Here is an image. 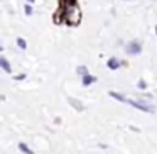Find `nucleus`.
Returning a JSON list of instances; mask_svg holds the SVG:
<instances>
[{"label": "nucleus", "instance_id": "1", "mask_svg": "<svg viewBox=\"0 0 157 154\" xmlns=\"http://www.w3.org/2000/svg\"><path fill=\"white\" fill-rule=\"evenodd\" d=\"M64 10H66L64 21L68 22L69 26H78L79 22H81V10L78 9V4L69 5V7H64Z\"/></svg>", "mask_w": 157, "mask_h": 154}, {"label": "nucleus", "instance_id": "2", "mask_svg": "<svg viewBox=\"0 0 157 154\" xmlns=\"http://www.w3.org/2000/svg\"><path fill=\"white\" fill-rule=\"evenodd\" d=\"M127 103H130L132 107H135V109L142 110V112H150V113L154 112V107H152V105H147V103H144V102H135V100H127Z\"/></svg>", "mask_w": 157, "mask_h": 154}, {"label": "nucleus", "instance_id": "3", "mask_svg": "<svg viewBox=\"0 0 157 154\" xmlns=\"http://www.w3.org/2000/svg\"><path fill=\"white\" fill-rule=\"evenodd\" d=\"M140 51H142V46H140L139 41H132L127 46V53L128 54H140Z\"/></svg>", "mask_w": 157, "mask_h": 154}, {"label": "nucleus", "instance_id": "4", "mask_svg": "<svg viewBox=\"0 0 157 154\" xmlns=\"http://www.w3.org/2000/svg\"><path fill=\"white\" fill-rule=\"evenodd\" d=\"M64 17H66V10H64V7H59V10L54 14V22H56V24H61V22L64 21Z\"/></svg>", "mask_w": 157, "mask_h": 154}, {"label": "nucleus", "instance_id": "5", "mask_svg": "<svg viewBox=\"0 0 157 154\" xmlns=\"http://www.w3.org/2000/svg\"><path fill=\"white\" fill-rule=\"evenodd\" d=\"M68 102L71 103V105L75 107L78 112H81V110H83V103H81V102H78V100H75V98H68Z\"/></svg>", "mask_w": 157, "mask_h": 154}, {"label": "nucleus", "instance_id": "6", "mask_svg": "<svg viewBox=\"0 0 157 154\" xmlns=\"http://www.w3.org/2000/svg\"><path fill=\"white\" fill-rule=\"evenodd\" d=\"M118 66H120V61H118L117 58H110V59H108V68H110V69H117Z\"/></svg>", "mask_w": 157, "mask_h": 154}, {"label": "nucleus", "instance_id": "7", "mask_svg": "<svg viewBox=\"0 0 157 154\" xmlns=\"http://www.w3.org/2000/svg\"><path fill=\"white\" fill-rule=\"evenodd\" d=\"M0 65H2V68H4L5 69V71H7V73H10V65H9V61H7V59H5L4 58V56H2V58H0Z\"/></svg>", "mask_w": 157, "mask_h": 154}, {"label": "nucleus", "instance_id": "8", "mask_svg": "<svg viewBox=\"0 0 157 154\" xmlns=\"http://www.w3.org/2000/svg\"><path fill=\"white\" fill-rule=\"evenodd\" d=\"M93 81H96V78H93V76H90V75H85V76H83V85H85V86L91 85Z\"/></svg>", "mask_w": 157, "mask_h": 154}, {"label": "nucleus", "instance_id": "9", "mask_svg": "<svg viewBox=\"0 0 157 154\" xmlns=\"http://www.w3.org/2000/svg\"><path fill=\"white\" fill-rule=\"evenodd\" d=\"M19 149H21L22 152H27V154H31V152H32V151L29 149V147L25 146V144H19Z\"/></svg>", "mask_w": 157, "mask_h": 154}, {"label": "nucleus", "instance_id": "10", "mask_svg": "<svg viewBox=\"0 0 157 154\" xmlns=\"http://www.w3.org/2000/svg\"><path fill=\"white\" fill-rule=\"evenodd\" d=\"M78 73H79V75H81V76L88 75V71H86V68H85V66H79V68H78Z\"/></svg>", "mask_w": 157, "mask_h": 154}, {"label": "nucleus", "instance_id": "11", "mask_svg": "<svg viewBox=\"0 0 157 154\" xmlns=\"http://www.w3.org/2000/svg\"><path fill=\"white\" fill-rule=\"evenodd\" d=\"M17 44H19V48L25 49V41H24V39H21V38H19V39H17Z\"/></svg>", "mask_w": 157, "mask_h": 154}, {"label": "nucleus", "instance_id": "12", "mask_svg": "<svg viewBox=\"0 0 157 154\" xmlns=\"http://www.w3.org/2000/svg\"><path fill=\"white\" fill-rule=\"evenodd\" d=\"M25 14H27V15H31V14H32V9L29 7V5H25Z\"/></svg>", "mask_w": 157, "mask_h": 154}, {"label": "nucleus", "instance_id": "13", "mask_svg": "<svg viewBox=\"0 0 157 154\" xmlns=\"http://www.w3.org/2000/svg\"><path fill=\"white\" fill-rule=\"evenodd\" d=\"M145 86H147V83H145V81H139V88H142V90H144Z\"/></svg>", "mask_w": 157, "mask_h": 154}, {"label": "nucleus", "instance_id": "14", "mask_svg": "<svg viewBox=\"0 0 157 154\" xmlns=\"http://www.w3.org/2000/svg\"><path fill=\"white\" fill-rule=\"evenodd\" d=\"M155 32H157V26H155Z\"/></svg>", "mask_w": 157, "mask_h": 154}]
</instances>
